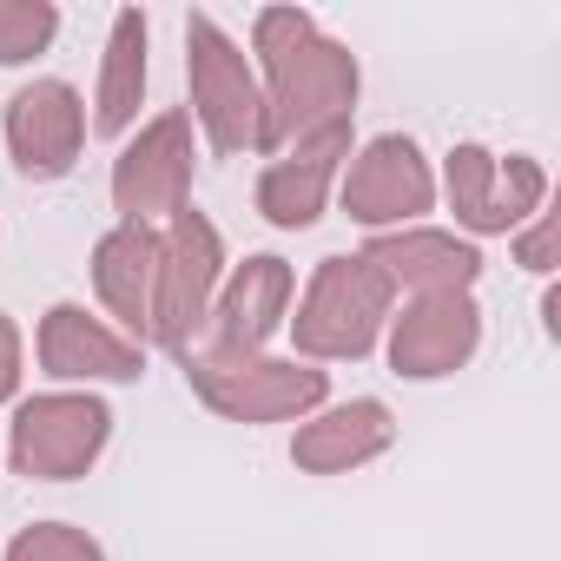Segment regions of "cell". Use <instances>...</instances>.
I'll use <instances>...</instances> for the list:
<instances>
[{
	"instance_id": "cell-19",
	"label": "cell",
	"mask_w": 561,
	"mask_h": 561,
	"mask_svg": "<svg viewBox=\"0 0 561 561\" xmlns=\"http://www.w3.org/2000/svg\"><path fill=\"white\" fill-rule=\"evenodd\" d=\"M54 34H60V14L47 0H0V67H21V60L47 54Z\"/></svg>"
},
{
	"instance_id": "cell-5",
	"label": "cell",
	"mask_w": 561,
	"mask_h": 561,
	"mask_svg": "<svg viewBox=\"0 0 561 561\" xmlns=\"http://www.w3.org/2000/svg\"><path fill=\"white\" fill-rule=\"evenodd\" d=\"M225 244L205 211L179 205L172 231L159 238V291H152V337L165 351H192V331L211 318V285H218Z\"/></svg>"
},
{
	"instance_id": "cell-2",
	"label": "cell",
	"mask_w": 561,
	"mask_h": 561,
	"mask_svg": "<svg viewBox=\"0 0 561 561\" xmlns=\"http://www.w3.org/2000/svg\"><path fill=\"white\" fill-rule=\"evenodd\" d=\"M390 291L397 285L364 251L357 257H324L318 277H311V291H305V305H298V318H291L298 351L318 357V364H337V357L357 364L377 344L383 318H390Z\"/></svg>"
},
{
	"instance_id": "cell-18",
	"label": "cell",
	"mask_w": 561,
	"mask_h": 561,
	"mask_svg": "<svg viewBox=\"0 0 561 561\" xmlns=\"http://www.w3.org/2000/svg\"><path fill=\"white\" fill-rule=\"evenodd\" d=\"M139 93H146V14H113V41H106V60H100V100H93V126L113 139L133 126L139 113Z\"/></svg>"
},
{
	"instance_id": "cell-10",
	"label": "cell",
	"mask_w": 561,
	"mask_h": 561,
	"mask_svg": "<svg viewBox=\"0 0 561 561\" xmlns=\"http://www.w3.org/2000/svg\"><path fill=\"white\" fill-rule=\"evenodd\" d=\"M8 146L27 179H67L87 146V106L67 80H34L8 106Z\"/></svg>"
},
{
	"instance_id": "cell-6",
	"label": "cell",
	"mask_w": 561,
	"mask_h": 561,
	"mask_svg": "<svg viewBox=\"0 0 561 561\" xmlns=\"http://www.w3.org/2000/svg\"><path fill=\"white\" fill-rule=\"evenodd\" d=\"M113 436V410L100 397H34L14 416V469L34 482H73L93 469V456Z\"/></svg>"
},
{
	"instance_id": "cell-7",
	"label": "cell",
	"mask_w": 561,
	"mask_h": 561,
	"mask_svg": "<svg viewBox=\"0 0 561 561\" xmlns=\"http://www.w3.org/2000/svg\"><path fill=\"white\" fill-rule=\"evenodd\" d=\"M192 185V119L159 113L119 159H113V205L126 225H146L159 211H179Z\"/></svg>"
},
{
	"instance_id": "cell-17",
	"label": "cell",
	"mask_w": 561,
	"mask_h": 561,
	"mask_svg": "<svg viewBox=\"0 0 561 561\" xmlns=\"http://www.w3.org/2000/svg\"><path fill=\"white\" fill-rule=\"evenodd\" d=\"M390 443H397L390 410H383L377 397H357V403H344V410H331V416L305 423V430H298V443H291V462H298V469H311V476H344V469H357V462L383 456Z\"/></svg>"
},
{
	"instance_id": "cell-1",
	"label": "cell",
	"mask_w": 561,
	"mask_h": 561,
	"mask_svg": "<svg viewBox=\"0 0 561 561\" xmlns=\"http://www.w3.org/2000/svg\"><path fill=\"white\" fill-rule=\"evenodd\" d=\"M257 60H264V146L291 152L331 126H351L357 106V60L351 47L324 41L305 8H264L257 14Z\"/></svg>"
},
{
	"instance_id": "cell-13",
	"label": "cell",
	"mask_w": 561,
	"mask_h": 561,
	"mask_svg": "<svg viewBox=\"0 0 561 561\" xmlns=\"http://www.w3.org/2000/svg\"><path fill=\"white\" fill-rule=\"evenodd\" d=\"M351 152V126H331L291 152H277L271 172L257 179V211L277 225V231H305L318 211H324V192H331V172L337 159Z\"/></svg>"
},
{
	"instance_id": "cell-16",
	"label": "cell",
	"mask_w": 561,
	"mask_h": 561,
	"mask_svg": "<svg viewBox=\"0 0 561 561\" xmlns=\"http://www.w3.org/2000/svg\"><path fill=\"white\" fill-rule=\"evenodd\" d=\"M93 285L106 298V311L133 331L152 337V291H159V238L152 225H119L93 244Z\"/></svg>"
},
{
	"instance_id": "cell-22",
	"label": "cell",
	"mask_w": 561,
	"mask_h": 561,
	"mask_svg": "<svg viewBox=\"0 0 561 561\" xmlns=\"http://www.w3.org/2000/svg\"><path fill=\"white\" fill-rule=\"evenodd\" d=\"M14 383H21V331L14 318H0V403L14 397Z\"/></svg>"
},
{
	"instance_id": "cell-11",
	"label": "cell",
	"mask_w": 561,
	"mask_h": 561,
	"mask_svg": "<svg viewBox=\"0 0 561 561\" xmlns=\"http://www.w3.org/2000/svg\"><path fill=\"white\" fill-rule=\"evenodd\" d=\"M476 344H482V311H476L469 291H456V298H416L390 324V370L430 383V377L462 370L476 357Z\"/></svg>"
},
{
	"instance_id": "cell-12",
	"label": "cell",
	"mask_w": 561,
	"mask_h": 561,
	"mask_svg": "<svg viewBox=\"0 0 561 561\" xmlns=\"http://www.w3.org/2000/svg\"><path fill=\"white\" fill-rule=\"evenodd\" d=\"M291 305V264L285 257H244L238 277L225 285L218 311H211V344L205 357H257V344L277 331Z\"/></svg>"
},
{
	"instance_id": "cell-4",
	"label": "cell",
	"mask_w": 561,
	"mask_h": 561,
	"mask_svg": "<svg viewBox=\"0 0 561 561\" xmlns=\"http://www.w3.org/2000/svg\"><path fill=\"white\" fill-rule=\"evenodd\" d=\"M185 73H192V106H198V126L211 133V146L225 159L238 152H257L264 146V100H257V80L244 67V54L218 34V21L192 14L185 21Z\"/></svg>"
},
{
	"instance_id": "cell-3",
	"label": "cell",
	"mask_w": 561,
	"mask_h": 561,
	"mask_svg": "<svg viewBox=\"0 0 561 561\" xmlns=\"http://www.w3.org/2000/svg\"><path fill=\"white\" fill-rule=\"evenodd\" d=\"M185 357V383L231 423H285L324 403L331 377L311 364H277V357H205V351H179Z\"/></svg>"
},
{
	"instance_id": "cell-15",
	"label": "cell",
	"mask_w": 561,
	"mask_h": 561,
	"mask_svg": "<svg viewBox=\"0 0 561 561\" xmlns=\"http://www.w3.org/2000/svg\"><path fill=\"white\" fill-rule=\"evenodd\" d=\"M364 257L390 277V285H410L416 298H456V291H469L482 277L476 244H462L449 231H390Z\"/></svg>"
},
{
	"instance_id": "cell-21",
	"label": "cell",
	"mask_w": 561,
	"mask_h": 561,
	"mask_svg": "<svg viewBox=\"0 0 561 561\" xmlns=\"http://www.w3.org/2000/svg\"><path fill=\"white\" fill-rule=\"evenodd\" d=\"M554 231H561V225H554V218H541V225L515 244V257H522L528 271H554Z\"/></svg>"
},
{
	"instance_id": "cell-8",
	"label": "cell",
	"mask_w": 561,
	"mask_h": 561,
	"mask_svg": "<svg viewBox=\"0 0 561 561\" xmlns=\"http://www.w3.org/2000/svg\"><path fill=\"white\" fill-rule=\"evenodd\" d=\"M548 192V172L535 159H495L482 146H456L449 152V211L469 231H515Z\"/></svg>"
},
{
	"instance_id": "cell-20",
	"label": "cell",
	"mask_w": 561,
	"mask_h": 561,
	"mask_svg": "<svg viewBox=\"0 0 561 561\" xmlns=\"http://www.w3.org/2000/svg\"><path fill=\"white\" fill-rule=\"evenodd\" d=\"M8 561H106V554H100V541H93L87 528H67V522H34V528H21V535H14Z\"/></svg>"
},
{
	"instance_id": "cell-14",
	"label": "cell",
	"mask_w": 561,
	"mask_h": 561,
	"mask_svg": "<svg viewBox=\"0 0 561 561\" xmlns=\"http://www.w3.org/2000/svg\"><path fill=\"white\" fill-rule=\"evenodd\" d=\"M41 370L47 377H100V383H133L146 370L139 344L106 331L100 318H87L80 305H54L47 324H41Z\"/></svg>"
},
{
	"instance_id": "cell-9",
	"label": "cell",
	"mask_w": 561,
	"mask_h": 561,
	"mask_svg": "<svg viewBox=\"0 0 561 561\" xmlns=\"http://www.w3.org/2000/svg\"><path fill=\"white\" fill-rule=\"evenodd\" d=\"M430 198H436V179H430L423 152H416L410 139H397V133L370 139V146L357 152L351 179H344V211H351L357 225H370V231L410 225L416 211H430Z\"/></svg>"
}]
</instances>
